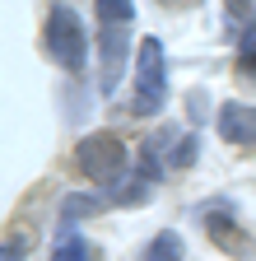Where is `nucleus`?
Wrapping results in <instances>:
<instances>
[{
    "label": "nucleus",
    "instance_id": "f257e3e1",
    "mask_svg": "<svg viewBox=\"0 0 256 261\" xmlns=\"http://www.w3.org/2000/svg\"><path fill=\"white\" fill-rule=\"evenodd\" d=\"M75 163H79V173L93 177L98 187H121L126 163H131V149H126L112 130H98V136H84L75 145Z\"/></svg>",
    "mask_w": 256,
    "mask_h": 261
},
{
    "label": "nucleus",
    "instance_id": "f03ea898",
    "mask_svg": "<svg viewBox=\"0 0 256 261\" xmlns=\"http://www.w3.org/2000/svg\"><path fill=\"white\" fill-rule=\"evenodd\" d=\"M47 51L56 56V65H66V70H84L89 33H84V19L70 5H56L47 14Z\"/></svg>",
    "mask_w": 256,
    "mask_h": 261
},
{
    "label": "nucleus",
    "instance_id": "7ed1b4c3",
    "mask_svg": "<svg viewBox=\"0 0 256 261\" xmlns=\"http://www.w3.org/2000/svg\"><path fill=\"white\" fill-rule=\"evenodd\" d=\"M163 93H168L163 47H158V38H145L140 42V56H135V112L140 117H154L158 108H163Z\"/></svg>",
    "mask_w": 256,
    "mask_h": 261
},
{
    "label": "nucleus",
    "instance_id": "20e7f679",
    "mask_svg": "<svg viewBox=\"0 0 256 261\" xmlns=\"http://www.w3.org/2000/svg\"><path fill=\"white\" fill-rule=\"evenodd\" d=\"M131 28H112V23H103V33H98V51H103V65H98V89L103 93H117V84H121V70H126V56H131Z\"/></svg>",
    "mask_w": 256,
    "mask_h": 261
},
{
    "label": "nucleus",
    "instance_id": "39448f33",
    "mask_svg": "<svg viewBox=\"0 0 256 261\" xmlns=\"http://www.w3.org/2000/svg\"><path fill=\"white\" fill-rule=\"evenodd\" d=\"M219 136L229 140V145H256V108L223 103L219 108Z\"/></svg>",
    "mask_w": 256,
    "mask_h": 261
},
{
    "label": "nucleus",
    "instance_id": "423d86ee",
    "mask_svg": "<svg viewBox=\"0 0 256 261\" xmlns=\"http://www.w3.org/2000/svg\"><path fill=\"white\" fill-rule=\"evenodd\" d=\"M205 228H210V238H214L223 252H233V256H251V252H256V243H251L247 233H238V224H233L229 215H205Z\"/></svg>",
    "mask_w": 256,
    "mask_h": 261
},
{
    "label": "nucleus",
    "instance_id": "0eeeda50",
    "mask_svg": "<svg viewBox=\"0 0 256 261\" xmlns=\"http://www.w3.org/2000/svg\"><path fill=\"white\" fill-rule=\"evenodd\" d=\"M51 261H93V252H89V243H84V233H79L75 224H61V228H56Z\"/></svg>",
    "mask_w": 256,
    "mask_h": 261
},
{
    "label": "nucleus",
    "instance_id": "6e6552de",
    "mask_svg": "<svg viewBox=\"0 0 256 261\" xmlns=\"http://www.w3.org/2000/svg\"><path fill=\"white\" fill-rule=\"evenodd\" d=\"M131 19H135V5H126V0H103V5H98V23L131 28Z\"/></svg>",
    "mask_w": 256,
    "mask_h": 261
},
{
    "label": "nucleus",
    "instance_id": "1a4fd4ad",
    "mask_svg": "<svg viewBox=\"0 0 256 261\" xmlns=\"http://www.w3.org/2000/svg\"><path fill=\"white\" fill-rule=\"evenodd\" d=\"M177 256H182V238L177 233H158L145 247V261H177Z\"/></svg>",
    "mask_w": 256,
    "mask_h": 261
},
{
    "label": "nucleus",
    "instance_id": "9d476101",
    "mask_svg": "<svg viewBox=\"0 0 256 261\" xmlns=\"http://www.w3.org/2000/svg\"><path fill=\"white\" fill-rule=\"evenodd\" d=\"M98 210H103L98 196H66V201H61V215H66V224L79 219V215H98Z\"/></svg>",
    "mask_w": 256,
    "mask_h": 261
},
{
    "label": "nucleus",
    "instance_id": "9b49d317",
    "mask_svg": "<svg viewBox=\"0 0 256 261\" xmlns=\"http://www.w3.org/2000/svg\"><path fill=\"white\" fill-rule=\"evenodd\" d=\"M19 256H23V243L10 238V243H5V261H19Z\"/></svg>",
    "mask_w": 256,
    "mask_h": 261
}]
</instances>
